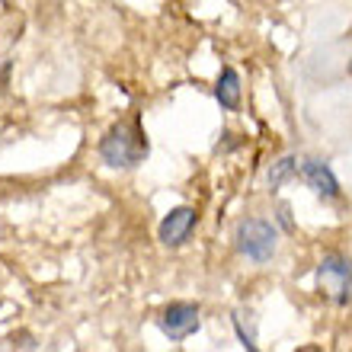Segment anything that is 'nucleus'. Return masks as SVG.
<instances>
[{
  "label": "nucleus",
  "mask_w": 352,
  "mask_h": 352,
  "mask_svg": "<svg viewBox=\"0 0 352 352\" xmlns=\"http://www.w3.org/2000/svg\"><path fill=\"white\" fill-rule=\"evenodd\" d=\"M100 157L106 160L109 167H122V170L138 167L141 160L148 157V138H144V129H141L138 116L129 122H116V125L102 135Z\"/></svg>",
  "instance_id": "1"
},
{
  "label": "nucleus",
  "mask_w": 352,
  "mask_h": 352,
  "mask_svg": "<svg viewBox=\"0 0 352 352\" xmlns=\"http://www.w3.org/2000/svg\"><path fill=\"white\" fill-rule=\"evenodd\" d=\"M317 292L330 305H352V260L343 253H327L317 266Z\"/></svg>",
  "instance_id": "2"
},
{
  "label": "nucleus",
  "mask_w": 352,
  "mask_h": 352,
  "mask_svg": "<svg viewBox=\"0 0 352 352\" xmlns=\"http://www.w3.org/2000/svg\"><path fill=\"white\" fill-rule=\"evenodd\" d=\"M234 243L241 256H247L250 263H269L276 256L278 247V231L272 221H263V218H243L234 231Z\"/></svg>",
  "instance_id": "3"
},
{
  "label": "nucleus",
  "mask_w": 352,
  "mask_h": 352,
  "mask_svg": "<svg viewBox=\"0 0 352 352\" xmlns=\"http://www.w3.org/2000/svg\"><path fill=\"white\" fill-rule=\"evenodd\" d=\"M157 327L164 330V336H170L173 343L192 336L199 327H202V314H199V305H189V301H173V305L164 307V314L157 317Z\"/></svg>",
  "instance_id": "4"
},
{
  "label": "nucleus",
  "mask_w": 352,
  "mask_h": 352,
  "mask_svg": "<svg viewBox=\"0 0 352 352\" xmlns=\"http://www.w3.org/2000/svg\"><path fill=\"white\" fill-rule=\"evenodd\" d=\"M195 224H199V212L189 208V205H179V208L164 214V221H160V228H157V237L164 247H183V243L192 237Z\"/></svg>",
  "instance_id": "5"
},
{
  "label": "nucleus",
  "mask_w": 352,
  "mask_h": 352,
  "mask_svg": "<svg viewBox=\"0 0 352 352\" xmlns=\"http://www.w3.org/2000/svg\"><path fill=\"white\" fill-rule=\"evenodd\" d=\"M298 176L307 183V189L317 195V199H327V202H333L340 199V183H336L333 170L327 167L324 160H301V170Z\"/></svg>",
  "instance_id": "6"
},
{
  "label": "nucleus",
  "mask_w": 352,
  "mask_h": 352,
  "mask_svg": "<svg viewBox=\"0 0 352 352\" xmlns=\"http://www.w3.org/2000/svg\"><path fill=\"white\" fill-rule=\"evenodd\" d=\"M214 100L221 102V109L228 112L241 109V74L234 67H221L218 84H214Z\"/></svg>",
  "instance_id": "7"
},
{
  "label": "nucleus",
  "mask_w": 352,
  "mask_h": 352,
  "mask_svg": "<svg viewBox=\"0 0 352 352\" xmlns=\"http://www.w3.org/2000/svg\"><path fill=\"white\" fill-rule=\"evenodd\" d=\"M298 170H301V160L295 154H285L282 160H276L272 170H269V189H282L288 179H295Z\"/></svg>",
  "instance_id": "8"
},
{
  "label": "nucleus",
  "mask_w": 352,
  "mask_h": 352,
  "mask_svg": "<svg viewBox=\"0 0 352 352\" xmlns=\"http://www.w3.org/2000/svg\"><path fill=\"white\" fill-rule=\"evenodd\" d=\"M234 330H237V340L243 349L256 352V330H253V324H243V311H234Z\"/></svg>",
  "instance_id": "9"
},
{
  "label": "nucleus",
  "mask_w": 352,
  "mask_h": 352,
  "mask_svg": "<svg viewBox=\"0 0 352 352\" xmlns=\"http://www.w3.org/2000/svg\"><path fill=\"white\" fill-rule=\"evenodd\" d=\"M276 221L282 224V228H285L288 234L295 231V224H292V208H288L285 202H282V205H278V208H276Z\"/></svg>",
  "instance_id": "10"
},
{
  "label": "nucleus",
  "mask_w": 352,
  "mask_h": 352,
  "mask_svg": "<svg viewBox=\"0 0 352 352\" xmlns=\"http://www.w3.org/2000/svg\"><path fill=\"white\" fill-rule=\"evenodd\" d=\"M13 346H16V349H36V343H32V336H29V333L13 336Z\"/></svg>",
  "instance_id": "11"
}]
</instances>
